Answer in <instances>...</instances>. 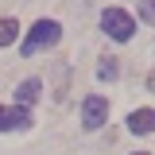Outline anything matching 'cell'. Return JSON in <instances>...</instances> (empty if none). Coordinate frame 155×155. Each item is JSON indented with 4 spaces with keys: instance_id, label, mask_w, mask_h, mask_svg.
I'll return each mask as SVG.
<instances>
[{
    "instance_id": "3957f363",
    "label": "cell",
    "mask_w": 155,
    "mask_h": 155,
    "mask_svg": "<svg viewBox=\"0 0 155 155\" xmlns=\"http://www.w3.org/2000/svg\"><path fill=\"white\" fill-rule=\"evenodd\" d=\"M105 116H109V101L105 97H85V105H81V124L93 132L105 124Z\"/></svg>"
},
{
    "instance_id": "8fae6325",
    "label": "cell",
    "mask_w": 155,
    "mask_h": 155,
    "mask_svg": "<svg viewBox=\"0 0 155 155\" xmlns=\"http://www.w3.org/2000/svg\"><path fill=\"white\" fill-rule=\"evenodd\" d=\"M140 155H143V151H140Z\"/></svg>"
},
{
    "instance_id": "7a4b0ae2",
    "label": "cell",
    "mask_w": 155,
    "mask_h": 155,
    "mask_svg": "<svg viewBox=\"0 0 155 155\" xmlns=\"http://www.w3.org/2000/svg\"><path fill=\"white\" fill-rule=\"evenodd\" d=\"M101 27H105V35H113L116 43H128L136 31V19L124 12V8H105L101 12Z\"/></svg>"
},
{
    "instance_id": "6da1fadb",
    "label": "cell",
    "mask_w": 155,
    "mask_h": 155,
    "mask_svg": "<svg viewBox=\"0 0 155 155\" xmlns=\"http://www.w3.org/2000/svg\"><path fill=\"white\" fill-rule=\"evenodd\" d=\"M58 39H62V27H58L54 19H39L35 27H31V35L23 39V58H31V54H39V51H47V47H54Z\"/></svg>"
},
{
    "instance_id": "5b68a950",
    "label": "cell",
    "mask_w": 155,
    "mask_h": 155,
    "mask_svg": "<svg viewBox=\"0 0 155 155\" xmlns=\"http://www.w3.org/2000/svg\"><path fill=\"white\" fill-rule=\"evenodd\" d=\"M128 128H132L136 136H147V132H155V109H136V113L128 116Z\"/></svg>"
},
{
    "instance_id": "30bf717a",
    "label": "cell",
    "mask_w": 155,
    "mask_h": 155,
    "mask_svg": "<svg viewBox=\"0 0 155 155\" xmlns=\"http://www.w3.org/2000/svg\"><path fill=\"white\" fill-rule=\"evenodd\" d=\"M147 89H151V93H155V74H151V78H147Z\"/></svg>"
},
{
    "instance_id": "52a82bcc",
    "label": "cell",
    "mask_w": 155,
    "mask_h": 155,
    "mask_svg": "<svg viewBox=\"0 0 155 155\" xmlns=\"http://www.w3.org/2000/svg\"><path fill=\"white\" fill-rule=\"evenodd\" d=\"M116 74H120L116 58H113V54H105V58H101V66H97V78H101V81H113Z\"/></svg>"
},
{
    "instance_id": "ba28073f",
    "label": "cell",
    "mask_w": 155,
    "mask_h": 155,
    "mask_svg": "<svg viewBox=\"0 0 155 155\" xmlns=\"http://www.w3.org/2000/svg\"><path fill=\"white\" fill-rule=\"evenodd\" d=\"M16 35H19V23H16V19H0V47L16 43Z\"/></svg>"
},
{
    "instance_id": "9c48e42d",
    "label": "cell",
    "mask_w": 155,
    "mask_h": 155,
    "mask_svg": "<svg viewBox=\"0 0 155 155\" xmlns=\"http://www.w3.org/2000/svg\"><path fill=\"white\" fill-rule=\"evenodd\" d=\"M140 19L155 23V0H140Z\"/></svg>"
},
{
    "instance_id": "8992f818",
    "label": "cell",
    "mask_w": 155,
    "mask_h": 155,
    "mask_svg": "<svg viewBox=\"0 0 155 155\" xmlns=\"http://www.w3.org/2000/svg\"><path fill=\"white\" fill-rule=\"evenodd\" d=\"M35 97H39V78H27V81H23V85L16 89V101H19V109H23V105H31Z\"/></svg>"
},
{
    "instance_id": "277c9868",
    "label": "cell",
    "mask_w": 155,
    "mask_h": 155,
    "mask_svg": "<svg viewBox=\"0 0 155 155\" xmlns=\"http://www.w3.org/2000/svg\"><path fill=\"white\" fill-rule=\"evenodd\" d=\"M31 124V116H27V109H19V105H0V132H16V128H27Z\"/></svg>"
}]
</instances>
